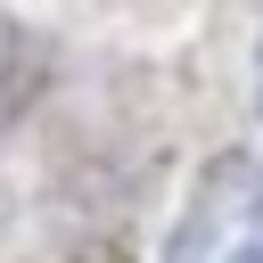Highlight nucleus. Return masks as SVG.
Segmentation results:
<instances>
[{"label": "nucleus", "instance_id": "nucleus-1", "mask_svg": "<svg viewBox=\"0 0 263 263\" xmlns=\"http://www.w3.org/2000/svg\"><path fill=\"white\" fill-rule=\"evenodd\" d=\"M164 263H263V164L214 156L164 238Z\"/></svg>", "mask_w": 263, "mask_h": 263}, {"label": "nucleus", "instance_id": "nucleus-2", "mask_svg": "<svg viewBox=\"0 0 263 263\" xmlns=\"http://www.w3.org/2000/svg\"><path fill=\"white\" fill-rule=\"evenodd\" d=\"M255 107H263V58H255Z\"/></svg>", "mask_w": 263, "mask_h": 263}]
</instances>
